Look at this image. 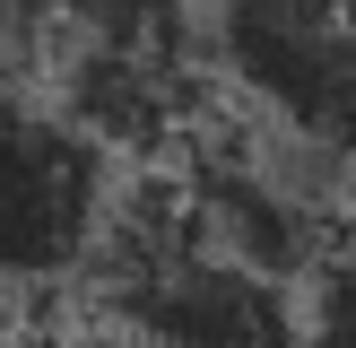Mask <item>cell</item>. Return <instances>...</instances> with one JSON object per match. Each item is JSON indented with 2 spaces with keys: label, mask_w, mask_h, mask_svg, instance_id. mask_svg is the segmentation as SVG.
Masks as SVG:
<instances>
[{
  "label": "cell",
  "mask_w": 356,
  "mask_h": 348,
  "mask_svg": "<svg viewBox=\"0 0 356 348\" xmlns=\"http://www.w3.org/2000/svg\"><path fill=\"white\" fill-rule=\"evenodd\" d=\"M52 348H131L122 331H79V340H52Z\"/></svg>",
  "instance_id": "cell-6"
},
{
  "label": "cell",
  "mask_w": 356,
  "mask_h": 348,
  "mask_svg": "<svg viewBox=\"0 0 356 348\" xmlns=\"http://www.w3.org/2000/svg\"><path fill=\"white\" fill-rule=\"evenodd\" d=\"M9 305H17V296H9V287H0V313H9Z\"/></svg>",
  "instance_id": "cell-7"
},
{
  "label": "cell",
  "mask_w": 356,
  "mask_h": 348,
  "mask_svg": "<svg viewBox=\"0 0 356 348\" xmlns=\"http://www.w3.org/2000/svg\"><path fill=\"white\" fill-rule=\"evenodd\" d=\"M296 313H305V348H356V253H330L296 287Z\"/></svg>",
  "instance_id": "cell-4"
},
{
  "label": "cell",
  "mask_w": 356,
  "mask_h": 348,
  "mask_svg": "<svg viewBox=\"0 0 356 348\" xmlns=\"http://www.w3.org/2000/svg\"><path fill=\"white\" fill-rule=\"evenodd\" d=\"M348 226H356V209H348Z\"/></svg>",
  "instance_id": "cell-8"
},
{
  "label": "cell",
  "mask_w": 356,
  "mask_h": 348,
  "mask_svg": "<svg viewBox=\"0 0 356 348\" xmlns=\"http://www.w3.org/2000/svg\"><path fill=\"white\" fill-rule=\"evenodd\" d=\"M113 191H122L113 157L52 96L17 87V70L0 61V287L35 296L61 278H87Z\"/></svg>",
  "instance_id": "cell-2"
},
{
  "label": "cell",
  "mask_w": 356,
  "mask_h": 348,
  "mask_svg": "<svg viewBox=\"0 0 356 348\" xmlns=\"http://www.w3.org/2000/svg\"><path fill=\"white\" fill-rule=\"evenodd\" d=\"M61 17H70V0H0V61H9V44L61 26Z\"/></svg>",
  "instance_id": "cell-5"
},
{
  "label": "cell",
  "mask_w": 356,
  "mask_h": 348,
  "mask_svg": "<svg viewBox=\"0 0 356 348\" xmlns=\"http://www.w3.org/2000/svg\"><path fill=\"white\" fill-rule=\"evenodd\" d=\"M200 44L252 122L356 148V0H200Z\"/></svg>",
  "instance_id": "cell-3"
},
{
  "label": "cell",
  "mask_w": 356,
  "mask_h": 348,
  "mask_svg": "<svg viewBox=\"0 0 356 348\" xmlns=\"http://www.w3.org/2000/svg\"><path fill=\"white\" fill-rule=\"evenodd\" d=\"M87 296L104 331H122L131 348H305L296 287L218 253L191 218L183 174L156 166L113 191V218L87 261Z\"/></svg>",
  "instance_id": "cell-1"
}]
</instances>
